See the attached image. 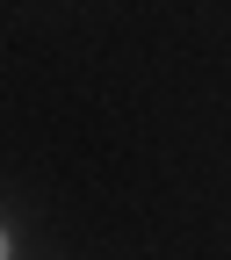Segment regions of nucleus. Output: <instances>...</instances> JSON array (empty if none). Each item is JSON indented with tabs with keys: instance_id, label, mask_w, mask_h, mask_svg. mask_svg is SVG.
<instances>
[{
	"instance_id": "obj_1",
	"label": "nucleus",
	"mask_w": 231,
	"mask_h": 260,
	"mask_svg": "<svg viewBox=\"0 0 231 260\" xmlns=\"http://www.w3.org/2000/svg\"><path fill=\"white\" fill-rule=\"evenodd\" d=\"M0 260H8V239H0Z\"/></svg>"
}]
</instances>
